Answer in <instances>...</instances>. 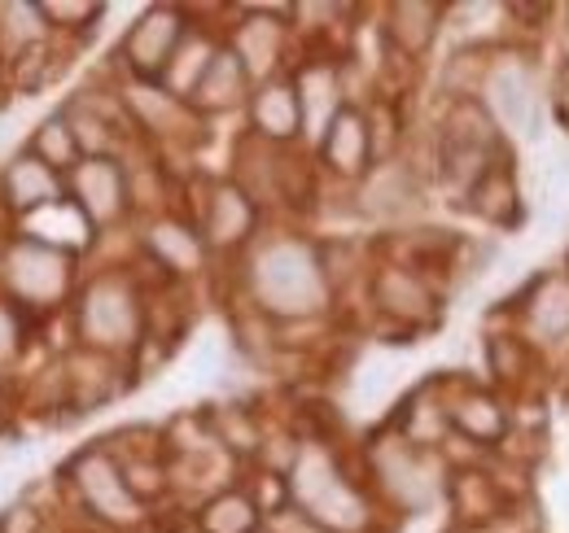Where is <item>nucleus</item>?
<instances>
[{
	"label": "nucleus",
	"mask_w": 569,
	"mask_h": 533,
	"mask_svg": "<svg viewBox=\"0 0 569 533\" xmlns=\"http://www.w3.org/2000/svg\"><path fill=\"white\" fill-rule=\"evenodd\" d=\"M246 280V302L268 315L272 324H307L329 315L333 306V280L316 241L272 232L250 245V259L241 266Z\"/></svg>",
	"instance_id": "obj_1"
},
{
	"label": "nucleus",
	"mask_w": 569,
	"mask_h": 533,
	"mask_svg": "<svg viewBox=\"0 0 569 533\" xmlns=\"http://www.w3.org/2000/svg\"><path fill=\"white\" fill-rule=\"evenodd\" d=\"M149 324H153V306L132 266H101L83 275L71 302L74 345L132 363L149 341Z\"/></svg>",
	"instance_id": "obj_2"
},
{
	"label": "nucleus",
	"mask_w": 569,
	"mask_h": 533,
	"mask_svg": "<svg viewBox=\"0 0 569 533\" xmlns=\"http://www.w3.org/2000/svg\"><path fill=\"white\" fill-rule=\"evenodd\" d=\"M284 490L302 516H311L329 533H372L377 525L372 490L351 476L347 464L333 455V446L320 438L298 446V460L284 472Z\"/></svg>",
	"instance_id": "obj_3"
},
{
	"label": "nucleus",
	"mask_w": 569,
	"mask_h": 533,
	"mask_svg": "<svg viewBox=\"0 0 569 533\" xmlns=\"http://www.w3.org/2000/svg\"><path fill=\"white\" fill-rule=\"evenodd\" d=\"M79 254L49 245L31 232H0V293L31 320L40 324L44 315L71 311L79 293Z\"/></svg>",
	"instance_id": "obj_4"
},
{
	"label": "nucleus",
	"mask_w": 569,
	"mask_h": 533,
	"mask_svg": "<svg viewBox=\"0 0 569 533\" xmlns=\"http://www.w3.org/2000/svg\"><path fill=\"white\" fill-rule=\"evenodd\" d=\"M62 490L71 507L97 530L106 533H144L153 525V512L132 494L119 455L106 442H92L74 451L62 467Z\"/></svg>",
	"instance_id": "obj_5"
},
{
	"label": "nucleus",
	"mask_w": 569,
	"mask_h": 533,
	"mask_svg": "<svg viewBox=\"0 0 569 533\" xmlns=\"http://www.w3.org/2000/svg\"><path fill=\"white\" fill-rule=\"evenodd\" d=\"M363 467H368V490L381 503H390L395 512H408V516H421L447 494V481L438 476V464H433V451L412 446L390 424L368 438Z\"/></svg>",
	"instance_id": "obj_6"
},
{
	"label": "nucleus",
	"mask_w": 569,
	"mask_h": 533,
	"mask_svg": "<svg viewBox=\"0 0 569 533\" xmlns=\"http://www.w3.org/2000/svg\"><path fill=\"white\" fill-rule=\"evenodd\" d=\"M368 302H372V315L381 324L399 329L408 341L433 329L442 315V298H438L429 271L399 263V259H386L368 271Z\"/></svg>",
	"instance_id": "obj_7"
},
{
	"label": "nucleus",
	"mask_w": 569,
	"mask_h": 533,
	"mask_svg": "<svg viewBox=\"0 0 569 533\" xmlns=\"http://www.w3.org/2000/svg\"><path fill=\"white\" fill-rule=\"evenodd\" d=\"M67 201L83 214V223L97 237H106L119 223H128L137 214L128 158H83L67 175Z\"/></svg>",
	"instance_id": "obj_8"
},
{
	"label": "nucleus",
	"mask_w": 569,
	"mask_h": 533,
	"mask_svg": "<svg viewBox=\"0 0 569 533\" xmlns=\"http://www.w3.org/2000/svg\"><path fill=\"white\" fill-rule=\"evenodd\" d=\"M189 27H193V18L180 4H149V9H141L137 22L123 31V40L114 49L123 74L141 79V83H162V74L171 67L176 49L184 44Z\"/></svg>",
	"instance_id": "obj_9"
},
{
	"label": "nucleus",
	"mask_w": 569,
	"mask_h": 533,
	"mask_svg": "<svg viewBox=\"0 0 569 533\" xmlns=\"http://www.w3.org/2000/svg\"><path fill=\"white\" fill-rule=\"evenodd\" d=\"M289 40H293V4H241L237 22L223 36V44L241 58V67L254 83L289 74L284 70Z\"/></svg>",
	"instance_id": "obj_10"
},
{
	"label": "nucleus",
	"mask_w": 569,
	"mask_h": 533,
	"mask_svg": "<svg viewBox=\"0 0 569 533\" xmlns=\"http://www.w3.org/2000/svg\"><path fill=\"white\" fill-rule=\"evenodd\" d=\"M302 162L307 158H298L293 149L268 144V140L246 132L232 144V175L228 180L241 184L263 210L268 205H293V201H302V184H307Z\"/></svg>",
	"instance_id": "obj_11"
},
{
	"label": "nucleus",
	"mask_w": 569,
	"mask_h": 533,
	"mask_svg": "<svg viewBox=\"0 0 569 533\" xmlns=\"http://www.w3.org/2000/svg\"><path fill=\"white\" fill-rule=\"evenodd\" d=\"M198 232L207 237L211 254H241L250 250L263 232V205L250 198L241 184L223 180H207L202 184V205H198Z\"/></svg>",
	"instance_id": "obj_12"
},
{
	"label": "nucleus",
	"mask_w": 569,
	"mask_h": 533,
	"mask_svg": "<svg viewBox=\"0 0 569 533\" xmlns=\"http://www.w3.org/2000/svg\"><path fill=\"white\" fill-rule=\"evenodd\" d=\"M119 97H123V110L132 119L137 140H149V144H189V140H198L202 128H207V119L189 101L171 97L162 83L123 79L119 83Z\"/></svg>",
	"instance_id": "obj_13"
},
{
	"label": "nucleus",
	"mask_w": 569,
	"mask_h": 533,
	"mask_svg": "<svg viewBox=\"0 0 569 533\" xmlns=\"http://www.w3.org/2000/svg\"><path fill=\"white\" fill-rule=\"evenodd\" d=\"M141 254L144 263L158 266L171 280L202 275L211 263V245L198 232V223L184 214H171V210H158L141 223Z\"/></svg>",
	"instance_id": "obj_14"
},
{
	"label": "nucleus",
	"mask_w": 569,
	"mask_h": 533,
	"mask_svg": "<svg viewBox=\"0 0 569 533\" xmlns=\"http://www.w3.org/2000/svg\"><path fill=\"white\" fill-rule=\"evenodd\" d=\"M67 201V175H58L49 162H40L31 149H13L0 167V214L13 223H27L53 205Z\"/></svg>",
	"instance_id": "obj_15"
},
{
	"label": "nucleus",
	"mask_w": 569,
	"mask_h": 533,
	"mask_svg": "<svg viewBox=\"0 0 569 533\" xmlns=\"http://www.w3.org/2000/svg\"><path fill=\"white\" fill-rule=\"evenodd\" d=\"M320 167L342 180V184H363L377 171V149H372V128H368V110L363 105H342L333 114V123L316 140Z\"/></svg>",
	"instance_id": "obj_16"
},
{
	"label": "nucleus",
	"mask_w": 569,
	"mask_h": 533,
	"mask_svg": "<svg viewBox=\"0 0 569 533\" xmlns=\"http://www.w3.org/2000/svg\"><path fill=\"white\" fill-rule=\"evenodd\" d=\"M58 363H62V390H67V406L71 411L106 406L114 394L128 390V372H132L128 359L97 354V350H83V345H74L71 354H62Z\"/></svg>",
	"instance_id": "obj_17"
},
{
	"label": "nucleus",
	"mask_w": 569,
	"mask_h": 533,
	"mask_svg": "<svg viewBox=\"0 0 569 533\" xmlns=\"http://www.w3.org/2000/svg\"><path fill=\"white\" fill-rule=\"evenodd\" d=\"M246 119H250V135L293 149L307 135V114H302V97H298L293 74H277L268 83H254Z\"/></svg>",
	"instance_id": "obj_18"
},
{
	"label": "nucleus",
	"mask_w": 569,
	"mask_h": 533,
	"mask_svg": "<svg viewBox=\"0 0 569 533\" xmlns=\"http://www.w3.org/2000/svg\"><path fill=\"white\" fill-rule=\"evenodd\" d=\"M447 415H451V433L460 442H473L478 451H491L499 442H508V433H512L508 406L496 394L473 390V385H460L447 394Z\"/></svg>",
	"instance_id": "obj_19"
},
{
	"label": "nucleus",
	"mask_w": 569,
	"mask_h": 533,
	"mask_svg": "<svg viewBox=\"0 0 569 533\" xmlns=\"http://www.w3.org/2000/svg\"><path fill=\"white\" fill-rule=\"evenodd\" d=\"M447 22V9L433 4V0H399L386 9V22H381V36L390 44L395 58L403 62H421L429 49L438 44V31Z\"/></svg>",
	"instance_id": "obj_20"
},
{
	"label": "nucleus",
	"mask_w": 569,
	"mask_h": 533,
	"mask_svg": "<svg viewBox=\"0 0 569 533\" xmlns=\"http://www.w3.org/2000/svg\"><path fill=\"white\" fill-rule=\"evenodd\" d=\"M421 205V180H417V167L412 162H381L363 184H359V210L381 219V223H395V219H408V210Z\"/></svg>",
	"instance_id": "obj_21"
},
{
	"label": "nucleus",
	"mask_w": 569,
	"mask_h": 533,
	"mask_svg": "<svg viewBox=\"0 0 569 533\" xmlns=\"http://www.w3.org/2000/svg\"><path fill=\"white\" fill-rule=\"evenodd\" d=\"M250 92H254V79L246 74L241 58H237L228 44H219V53H214V62L207 67V74H202V83L193 88L189 105H193L202 119H219V114L246 110V105H250Z\"/></svg>",
	"instance_id": "obj_22"
},
{
	"label": "nucleus",
	"mask_w": 569,
	"mask_h": 533,
	"mask_svg": "<svg viewBox=\"0 0 569 533\" xmlns=\"http://www.w3.org/2000/svg\"><path fill=\"white\" fill-rule=\"evenodd\" d=\"M521 320H526V333L535 336L539 345L569 341V271L539 275L521 293Z\"/></svg>",
	"instance_id": "obj_23"
},
{
	"label": "nucleus",
	"mask_w": 569,
	"mask_h": 533,
	"mask_svg": "<svg viewBox=\"0 0 569 533\" xmlns=\"http://www.w3.org/2000/svg\"><path fill=\"white\" fill-rule=\"evenodd\" d=\"M487 110L496 114L499 128L508 132H530V119L543 110V101L535 97V83L521 62H499L487 70Z\"/></svg>",
	"instance_id": "obj_24"
},
{
	"label": "nucleus",
	"mask_w": 569,
	"mask_h": 533,
	"mask_svg": "<svg viewBox=\"0 0 569 533\" xmlns=\"http://www.w3.org/2000/svg\"><path fill=\"white\" fill-rule=\"evenodd\" d=\"M390 429L399 433V438H408L412 446H421V451H438V446H447V438H451V415H447V399L438 394V381H426L421 390H412L403 406L390 415Z\"/></svg>",
	"instance_id": "obj_25"
},
{
	"label": "nucleus",
	"mask_w": 569,
	"mask_h": 533,
	"mask_svg": "<svg viewBox=\"0 0 569 533\" xmlns=\"http://www.w3.org/2000/svg\"><path fill=\"white\" fill-rule=\"evenodd\" d=\"M293 74V83H298V97H302V114H307V132L325 135V128L333 123V114L342 110V105H351L347 97H342V74L338 67L329 62V58H307L298 70H289Z\"/></svg>",
	"instance_id": "obj_26"
},
{
	"label": "nucleus",
	"mask_w": 569,
	"mask_h": 533,
	"mask_svg": "<svg viewBox=\"0 0 569 533\" xmlns=\"http://www.w3.org/2000/svg\"><path fill=\"white\" fill-rule=\"evenodd\" d=\"M263 507L259 499L250 494V485H223L207 494L198 507H193V525L198 533H259L263 530Z\"/></svg>",
	"instance_id": "obj_27"
},
{
	"label": "nucleus",
	"mask_w": 569,
	"mask_h": 533,
	"mask_svg": "<svg viewBox=\"0 0 569 533\" xmlns=\"http://www.w3.org/2000/svg\"><path fill=\"white\" fill-rule=\"evenodd\" d=\"M447 499H451V507H456V516L465 521V525H496L499 516H508L503 512V490L496 485V476H487V472H478V467H465V472H456L451 481H447Z\"/></svg>",
	"instance_id": "obj_28"
},
{
	"label": "nucleus",
	"mask_w": 569,
	"mask_h": 533,
	"mask_svg": "<svg viewBox=\"0 0 569 533\" xmlns=\"http://www.w3.org/2000/svg\"><path fill=\"white\" fill-rule=\"evenodd\" d=\"M499 128L496 114L478 101V97H460V101H447V114L438 123V144H473V149H491V153H503L499 149Z\"/></svg>",
	"instance_id": "obj_29"
},
{
	"label": "nucleus",
	"mask_w": 569,
	"mask_h": 533,
	"mask_svg": "<svg viewBox=\"0 0 569 533\" xmlns=\"http://www.w3.org/2000/svg\"><path fill=\"white\" fill-rule=\"evenodd\" d=\"M58 40L53 27L44 22V9L36 0H0V58L13 62L31 53L36 44Z\"/></svg>",
	"instance_id": "obj_30"
},
{
	"label": "nucleus",
	"mask_w": 569,
	"mask_h": 533,
	"mask_svg": "<svg viewBox=\"0 0 569 533\" xmlns=\"http://www.w3.org/2000/svg\"><path fill=\"white\" fill-rule=\"evenodd\" d=\"M219 36H211L207 27H189V36H184V44L176 49V58H171V67L162 74V88L171 92V97H180V101H189L193 97V88L202 83V74L207 67L214 62V53H219Z\"/></svg>",
	"instance_id": "obj_31"
},
{
	"label": "nucleus",
	"mask_w": 569,
	"mask_h": 533,
	"mask_svg": "<svg viewBox=\"0 0 569 533\" xmlns=\"http://www.w3.org/2000/svg\"><path fill=\"white\" fill-rule=\"evenodd\" d=\"M207 424H211L214 446H223L232 460L263 455L268 433H263V424H259V415H254L250 406H241V402H232V406H214V411H207Z\"/></svg>",
	"instance_id": "obj_32"
},
{
	"label": "nucleus",
	"mask_w": 569,
	"mask_h": 533,
	"mask_svg": "<svg viewBox=\"0 0 569 533\" xmlns=\"http://www.w3.org/2000/svg\"><path fill=\"white\" fill-rule=\"evenodd\" d=\"M469 210L491 228H517L521 223V193H517V180H512L503 158L487 171V180L469 193Z\"/></svg>",
	"instance_id": "obj_33"
},
{
	"label": "nucleus",
	"mask_w": 569,
	"mask_h": 533,
	"mask_svg": "<svg viewBox=\"0 0 569 533\" xmlns=\"http://www.w3.org/2000/svg\"><path fill=\"white\" fill-rule=\"evenodd\" d=\"M22 149H31L40 162H49L58 175H71L74 167L83 162V153H79V140H74L71 123H67V114L62 110H53V114H44L31 135H27V144Z\"/></svg>",
	"instance_id": "obj_34"
},
{
	"label": "nucleus",
	"mask_w": 569,
	"mask_h": 533,
	"mask_svg": "<svg viewBox=\"0 0 569 533\" xmlns=\"http://www.w3.org/2000/svg\"><path fill=\"white\" fill-rule=\"evenodd\" d=\"M62 70H67V44H62V40L36 44L31 53H22V58L9 62V88L22 92V97H36V92H44Z\"/></svg>",
	"instance_id": "obj_35"
},
{
	"label": "nucleus",
	"mask_w": 569,
	"mask_h": 533,
	"mask_svg": "<svg viewBox=\"0 0 569 533\" xmlns=\"http://www.w3.org/2000/svg\"><path fill=\"white\" fill-rule=\"evenodd\" d=\"M487 368L499 385H517L526 381V372L535 368V354L526 345V336L517 333H491L487 336Z\"/></svg>",
	"instance_id": "obj_36"
},
{
	"label": "nucleus",
	"mask_w": 569,
	"mask_h": 533,
	"mask_svg": "<svg viewBox=\"0 0 569 533\" xmlns=\"http://www.w3.org/2000/svg\"><path fill=\"white\" fill-rule=\"evenodd\" d=\"M40 9L58 40H79L106 18V4H88V0H40Z\"/></svg>",
	"instance_id": "obj_37"
},
{
	"label": "nucleus",
	"mask_w": 569,
	"mask_h": 533,
	"mask_svg": "<svg viewBox=\"0 0 569 533\" xmlns=\"http://www.w3.org/2000/svg\"><path fill=\"white\" fill-rule=\"evenodd\" d=\"M27 336H31V320L0 293V376H4V381H9V372L22 363Z\"/></svg>",
	"instance_id": "obj_38"
},
{
	"label": "nucleus",
	"mask_w": 569,
	"mask_h": 533,
	"mask_svg": "<svg viewBox=\"0 0 569 533\" xmlns=\"http://www.w3.org/2000/svg\"><path fill=\"white\" fill-rule=\"evenodd\" d=\"M0 533H49V521H44V512H36L27 499H18V503H9V507L0 512Z\"/></svg>",
	"instance_id": "obj_39"
},
{
	"label": "nucleus",
	"mask_w": 569,
	"mask_h": 533,
	"mask_svg": "<svg viewBox=\"0 0 569 533\" xmlns=\"http://www.w3.org/2000/svg\"><path fill=\"white\" fill-rule=\"evenodd\" d=\"M268 533H329L325 525H316L311 516H302L293 503H284L281 512L268 516Z\"/></svg>",
	"instance_id": "obj_40"
},
{
	"label": "nucleus",
	"mask_w": 569,
	"mask_h": 533,
	"mask_svg": "<svg viewBox=\"0 0 569 533\" xmlns=\"http://www.w3.org/2000/svg\"><path fill=\"white\" fill-rule=\"evenodd\" d=\"M552 105H557V114L569 123V67H566V74H561V83H557V92H552Z\"/></svg>",
	"instance_id": "obj_41"
},
{
	"label": "nucleus",
	"mask_w": 569,
	"mask_h": 533,
	"mask_svg": "<svg viewBox=\"0 0 569 533\" xmlns=\"http://www.w3.org/2000/svg\"><path fill=\"white\" fill-rule=\"evenodd\" d=\"M9 92H13V88H9V62H4V58H0V101H4V97H9Z\"/></svg>",
	"instance_id": "obj_42"
},
{
	"label": "nucleus",
	"mask_w": 569,
	"mask_h": 533,
	"mask_svg": "<svg viewBox=\"0 0 569 533\" xmlns=\"http://www.w3.org/2000/svg\"><path fill=\"white\" fill-rule=\"evenodd\" d=\"M4 415H9V385H4V376H0V429H4Z\"/></svg>",
	"instance_id": "obj_43"
},
{
	"label": "nucleus",
	"mask_w": 569,
	"mask_h": 533,
	"mask_svg": "<svg viewBox=\"0 0 569 533\" xmlns=\"http://www.w3.org/2000/svg\"><path fill=\"white\" fill-rule=\"evenodd\" d=\"M566 62H569V27H566Z\"/></svg>",
	"instance_id": "obj_44"
},
{
	"label": "nucleus",
	"mask_w": 569,
	"mask_h": 533,
	"mask_svg": "<svg viewBox=\"0 0 569 533\" xmlns=\"http://www.w3.org/2000/svg\"><path fill=\"white\" fill-rule=\"evenodd\" d=\"M259 533H268V525H263V530H259Z\"/></svg>",
	"instance_id": "obj_45"
}]
</instances>
